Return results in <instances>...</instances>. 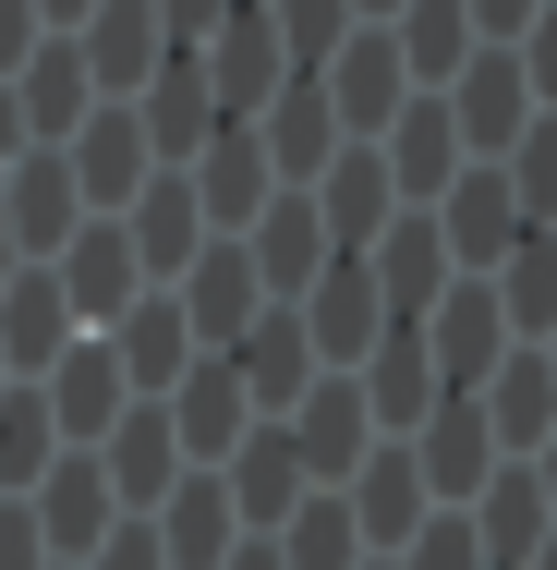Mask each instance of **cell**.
Here are the masks:
<instances>
[{
  "label": "cell",
  "mask_w": 557,
  "mask_h": 570,
  "mask_svg": "<svg viewBox=\"0 0 557 570\" xmlns=\"http://www.w3.org/2000/svg\"><path fill=\"white\" fill-rule=\"evenodd\" d=\"M388 49H400V73H412V98H437L485 37H473V12H460V0H400V12H388Z\"/></svg>",
  "instance_id": "33"
},
{
  "label": "cell",
  "mask_w": 557,
  "mask_h": 570,
  "mask_svg": "<svg viewBox=\"0 0 557 570\" xmlns=\"http://www.w3.org/2000/svg\"><path fill=\"white\" fill-rule=\"evenodd\" d=\"M195 61H207V98H219V121H255L279 86H291V61H279V37H267V0H230L219 37H207Z\"/></svg>",
  "instance_id": "10"
},
{
  "label": "cell",
  "mask_w": 557,
  "mask_h": 570,
  "mask_svg": "<svg viewBox=\"0 0 557 570\" xmlns=\"http://www.w3.org/2000/svg\"><path fill=\"white\" fill-rule=\"evenodd\" d=\"M219 485H230V522H242V534H279V522H291V510L316 498V485H304V461H291V438H279V425H255V438H242V450L219 461Z\"/></svg>",
  "instance_id": "29"
},
{
  "label": "cell",
  "mask_w": 557,
  "mask_h": 570,
  "mask_svg": "<svg viewBox=\"0 0 557 570\" xmlns=\"http://www.w3.org/2000/svg\"><path fill=\"white\" fill-rule=\"evenodd\" d=\"M328 110H339V146H376L388 121H400V98H412V73H400V49H388V24H351L328 49Z\"/></svg>",
  "instance_id": "4"
},
{
  "label": "cell",
  "mask_w": 557,
  "mask_h": 570,
  "mask_svg": "<svg viewBox=\"0 0 557 570\" xmlns=\"http://www.w3.org/2000/svg\"><path fill=\"white\" fill-rule=\"evenodd\" d=\"M388 12H400V0H351V24H388Z\"/></svg>",
  "instance_id": "46"
},
{
  "label": "cell",
  "mask_w": 557,
  "mask_h": 570,
  "mask_svg": "<svg viewBox=\"0 0 557 570\" xmlns=\"http://www.w3.org/2000/svg\"><path fill=\"white\" fill-rule=\"evenodd\" d=\"M49 461H61V425H49L37 376H12V389H0V498H24Z\"/></svg>",
  "instance_id": "35"
},
{
  "label": "cell",
  "mask_w": 557,
  "mask_h": 570,
  "mask_svg": "<svg viewBox=\"0 0 557 570\" xmlns=\"http://www.w3.org/2000/svg\"><path fill=\"white\" fill-rule=\"evenodd\" d=\"M521 570H557V534H546V547H534V559H521Z\"/></svg>",
  "instance_id": "47"
},
{
  "label": "cell",
  "mask_w": 557,
  "mask_h": 570,
  "mask_svg": "<svg viewBox=\"0 0 557 570\" xmlns=\"http://www.w3.org/2000/svg\"><path fill=\"white\" fill-rule=\"evenodd\" d=\"M24 158V110H12V86H0V170Z\"/></svg>",
  "instance_id": "44"
},
{
  "label": "cell",
  "mask_w": 557,
  "mask_h": 570,
  "mask_svg": "<svg viewBox=\"0 0 557 570\" xmlns=\"http://www.w3.org/2000/svg\"><path fill=\"white\" fill-rule=\"evenodd\" d=\"M400 450H412V473H425V498H437V510H473V498H485V473H497V438H485V413H473L460 389H448Z\"/></svg>",
  "instance_id": "14"
},
{
  "label": "cell",
  "mask_w": 557,
  "mask_h": 570,
  "mask_svg": "<svg viewBox=\"0 0 557 570\" xmlns=\"http://www.w3.org/2000/svg\"><path fill=\"white\" fill-rule=\"evenodd\" d=\"M182 183H195V207H207V230H219V243H242V230H255V207L279 195V183H267L255 121H219V134H207V158H195Z\"/></svg>",
  "instance_id": "22"
},
{
  "label": "cell",
  "mask_w": 557,
  "mask_h": 570,
  "mask_svg": "<svg viewBox=\"0 0 557 570\" xmlns=\"http://www.w3.org/2000/svg\"><path fill=\"white\" fill-rule=\"evenodd\" d=\"M37 37H49V24H37V0H0V86L24 73V49H37Z\"/></svg>",
  "instance_id": "42"
},
{
  "label": "cell",
  "mask_w": 557,
  "mask_h": 570,
  "mask_svg": "<svg viewBox=\"0 0 557 570\" xmlns=\"http://www.w3.org/2000/svg\"><path fill=\"white\" fill-rule=\"evenodd\" d=\"M98 473H110V498H121V522H146L170 485H182V438H170V413L158 401H133L110 438H98Z\"/></svg>",
  "instance_id": "21"
},
{
  "label": "cell",
  "mask_w": 557,
  "mask_h": 570,
  "mask_svg": "<svg viewBox=\"0 0 557 570\" xmlns=\"http://www.w3.org/2000/svg\"><path fill=\"white\" fill-rule=\"evenodd\" d=\"M86 12H98V0H37V24H49V37H73Z\"/></svg>",
  "instance_id": "43"
},
{
  "label": "cell",
  "mask_w": 557,
  "mask_h": 570,
  "mask_svg": "<svg viewBox=\"0 0 557 570\" xmlns=\"http://www.w3.org/2000/svg\"><path fill=\"white\" fill-rule=\"evenodd\" d=\"M497 170H509L521 219H534V230H557V110H534V134H521V146H509Z\"/></svg>",
  "instance_id": "37"
},
{
  "label": "cell",
  "mask_w": 557,
  "mask_h": 570,
  "mask_svg": "<svg viewBox=\"0 0 557 570\" xmlns=\"http://www.w3.org/2000/svg\"><path fill=\"white\" fill-rule=\"evenodd\" d=\"M0 570H49V534H37L24 498H0Z\"/></svg>",
  "instance_id": "40"
},
{
  "label": "cell",
  "mask_w": 557,
  "mask_h": 570,
  "mask_svg": "<svg viewBox=\"0 0 557 570\" xmlns=\"http://www.w3.org/2000/svg\"><path fill=\"white\" fill-rule=\"evenodd\" d=\"M291 316H304V341H316L328 376H351L364 352L388 341V304H376V267H364V255H328V267H316V292H304Z\"/></svg>",
  "instance_id": "7"
},
{
  "label": "cell",
  "mask_w": 557,
  "mask_h": 570,
  "mask_svg": "<svg viewBox=\"0 0 557 570\" xmlns=\"http://www.w3.org/2000/svg\"><path fill=\"white\" fill-rule=\"evenodd\" d=\"M485 292H497V316H509V341L534 352L557 328V230H521L497 267H485Z\"/></svg>",
  "instance_id": "34"
},
{
  "label": "cell",
  "mask_w": 557,
  "mask_h": 570,
  "mask_svg": "<svg viewBox=\"0 0 557 570\" xmlns=\"http://www.w3.org/2000/svg\"><path fill=\"white\" fill-rule=\"evenodd\" d=\"M425 219H437V243H448V267H460V279H485V267H497V255H509V243H521V195H509V170H497V158H473V170H460V183H448L437 207H425Z\"/></svg>",
  "instance_id": "5"
},
{
  "label": "cell",
  "mask_w": 557,
  "mask_h": 570,
  "mask_svg": "<svg viewBox=\"0 0 557 570\" xmlns=\"http://www.w3.org/2000/svg\"><path fill=\"white\" fill-rule=\"evenodd\" d=\"M279 438H291V461H304V485H351L364 450H376V413H364L351 376H316V389L279 413Z\"/></svg>",
  "instance_id": "8"
},
{
  "label": "cell",
  "mask_w": 557,
  "mask_h": 570,
  "mask_svg": "<svg viewBox=\"0 0 557 570\" xmlns=\"http://www.w3.org/2000/svg\"><path fill=\"white\" fill-rule=\"evenodd\" d=\"M304 195H316V219H328V243H339V255H364L376 230L400 219V183H388V158H376V146H339V158L304 183Z\"/></svg>",
  "instance_id": "25"
},
{
  "label": "cell",
  "mask_w": 557,
  "mask_h": 570,
  "mask_svg": "<svg viewBox=\"0 0 557 570\" xmlns=\"http://www.w3.org/2000/svg\"><path fill=\"white\" fill-rule=\"evenodd\" d=\"M0 230H12V255H24V267H49V255L86 230V195H73L61 146H24V158L0 170Z\"/></svg>",
  "instance_id": "9"
},
{
  "label": "cell",
  "mask_w": 557,
  "mask_h": 570,
  "mask_svg": "<svg viewBox=\"0 0 557 570\" xmlns=\"http://www.w3.org/2000/svg\"><path fill=\"white\" fill-rule=\"evenodd\" d=\"M133 121H146V158H158V170H195V158H207V134H219L207 61H195V49H170V61L133 86Z\"/></svg>",
  "instance_id": "11"
},
{
  "label": "cell",
  "mask_w": 557,
  "mask_h": 570,
  "mask_svg": "<svg viewBox=\"0 0 557 570\" xmlns=\"http://www.w3.org/2000/svg\"><path fill=\"white\" fill-rule=\"evenodd\" d=\"M170 304H182V328H195V352H230L255 316H267V279H255V255L242 243H207L182 279H170Z\"/></svg>",
  "instance_id": "13"
},
{
  "label": "cell",
  "mask_w": 557,
  "mask_h": 570,
  "mask_svg": "<svg viewBox=\"0 0 557 570\" xmlns=\"http://www.w3.org/2000/svg\"><path fill=\"white\" fill-rule=\"evenodd\" d=\"M437 98H448V134H460V158H509V146L534 134V86H521V61H509V49H473V61L448 73Z\"/></svg>",
  "instance_id": "3"
},
{
  "label": "cell",
  "mask_w": 557,
  "mask_h": 570,
  "mask_svg": "<svg viewBox=\"0 0 557 570\" xmlns=\"http://www.w3.org/2000/svg\"><path fill=\"white\" fill-rule=\"evenodd\" d=\"M37 401H49V425H61V450H98L121 413H133V389H121V364H110V341H73L49 376H37Z\"/></svg>",
  "instance_id": "19"
},
{
  "label": "cell",
  "mask_w": 557,
  "mask_h": 570,
  "mask_svg": "<svg viewBox=\"0 0 557 570\" xmlns=\"http://www.w3.org/2000/svg\"><path fill=\"white\" fill-rule=\"evenodd\" d=\"M12 110H24V146H73L86 110H98L86 49H73V37H37V49H24V73H12Z\"/></svg>",
  "instance_id": "23"
},
{
  "label": "cell",
  "mask_w": 557,
  "mask_h": 570,
  "mask_svg": "<svg viewBox=\"0 0 557 570\" xmlns=\"http://www.w3.org/2000/svg\"><path fill=\"white\" fill-rule=\"evenodd\" d=\"M98 341H110V364H121V389H133V401H170V389H182V364H195V328H182V304H170V292H146V304H133L121 328H98Z\"/></svg>",
  "instance_id": "31"
},
{
  "label": "cell",
  "mask_w": 557,
  "mask_h": 570,
  "mask_svg": "<svg viewBox=\"0 0 557 570\" xmlns=\"http://www.w3.org/2000/svg\"><path fill=\"white\" fill-rule=\"evenodd\" d=\"M61 170H73V195H86V219H121L146 183H158V158H146V121H133V98H98L86 110V134L61 146Z\"/></svg>",
  "instance_id": "1"
},
{
  "label": "cell",
  "mask_w": 557,
  "mask_h": 570,
  "mask_svg": "<svg viewBox=\"0 0 557 570\" xmlns=\"http://www.w3.org/2000/svg\"><path fill=\"white\" fill-rule=\"evenodd\" d=\"M534 352H546V376H557V328H546V341H534Z\"/></svg>",
  "instance_id": "48"
},
{
  "label": "cell",
  "mask_w": 557,
  "mask_h": 570,
  "mask_svg": "<svg viewBox=\"0 0 557 570\" xmlns=\"http://www.w3.org/2000/svg\"><path fill=\"white\" fill-rule=\"evenodd\" d=\"M73 341H86V328H73L61 279H49V267H12V279H0V364H12V376H49Z\"/></svg>",
  "instance_id": "28"
},
{
  "label": "cell",
  "mask_w": 557,
  "mask_h": 570,
  "mask_svg": "<svg viewBox=\"0 0 557 570\" xmlns=\"http://www.w3.org/2000/svg\"><path fill=\"white\" fill-rule=\"evenodd\" d=\"M219 364L242 376V401H255V425H279V413H291V401H304V389L328 376V364H316V341H304V316H291V304H267V316H255V328H242V341H230Z\"/></svg>",
  "instance_id": "12"
},
{
  "label": "cell",
  "mask_w": 557,
  "mask_h": 570,
  "mask_svg": "<svg viewBox=\"0 0 557 570\" xmlns=\"http://www.w3.org/2000/svg\"><path fill=\"white\" fill-rule=\"evenodd\" d=\"M121 243H133L146 292H170V279H182V267H195V255H207L219 230H207V207H195V183H182V170H158V183H146V195L121 207Z\"/></svg>",
  "instance_id": "15"
},
{
  "label": "cell",
  "mask_w": 557,
  "mask_h": 570,
  "mask_svg": "<svg viewBox=\"0 0 557 570\" xmlns=\"http://www.w3.org/2000/svg\"><path fill=\"white\" fill-rule=\"evenodd\" d=\"M509 352H521V341H509V316H497V292H485V279H448L437 304H425V364H437V389L473 401Z\"/></svg>",
  "instance_id": "2"
},
{
  "label": "cell",
  "mask_w": 557,
  "mask_h": 570,
  "mask_svg": "<svg viewBox=\"0 0 557 570\" xmlns=\"http://www.w3.org/2000/svg\"><path fill=\"white\" fill-rule=\"evenodd\" d=\"M267 37L291 73H328V49L351 37V0H267Z\"/></svg>",
  "instance_id": "36"
},
{
  "label": "cell",
  "mask_w": 557,
  "mask_h": 570,
  "mask_svg": "<svg viewBox=\"0 0 557 570\" xmlns=\"http://www.w3.org/2000/svg\"><path fill=\"white\" fill-rule=\"evenodd\" d=\"M146 522H158V559H170V570H219L230 547H242V522H230V485H219V473H182Z\"/></svg>",
  "instance_id": "32"
},
{
  "label": "cell",
  "mask_w": 557,
  "mask_h": 570,
  "mask_svg": "<svg viewBox=\"0 0 557 570\" xmlns=\"http://www.w3.org/2000/svg\"><path fill=\"white\" fill-rule=\"evenodd\" d=\"M49 279H61V304H73V328H86V341H98V328H121V316L146 304V267H133L121 219H86L61 255H49Z\"/></svg>",
  "instance_id": "6"
},
{
  "label": "cell",
  "mask_w": 557,
  "mask_h": 570,
  "mask_svg": "<svg viewBox=\"0 0 557 570\" xmlns=\"http://www.w3.org/2000/svg\"><path fill=\"white\" fill-rule=\"evenodd\" d=\"M473 413H485L497 461H534V450L557 438V376H546V352H509V364L473 389Z\"/></svg>",
  "instance_id": "30"
},
{
  "label": "cell",
  "mask_w": 557,
  "mask_h": 570,
  "mask_svg": "<svg viewBox=\"0 0 557 570\" xmlns=\"http://www.w3.org/2000/svg\"><path fill=\"white\" fill-rule=\"evenodd\" d=\"M242 255H255L267 304H304V292H316V267H328L339 243H328V219H316V195H267L255 230H242Z\"/></svg>",
  "instance_id": "18"
},
{
  "label": "cell",
  "mask_w": 557,
  "mask_h": 570,
  "mask_svg": "<svg viewBox=\"0 0 557 570\" xmlns=\"http://www.w3.org/2000/svg\"><path fill=\"white\" fill-rule=\"evenodd\" d=\"M0 389H12V364H0Z\"/></svg>",
  "instance_id": "49"
},
{
  "label": "cell",
  "mask_w": 557,
  "mask_h": 570,
  "mask_svg": "<svg viewBox=\"0 0 557 570\" xmlns=\"http://www.w3.org/2000/svg\"><path fill=\"white\" fill-rule=\"evenodd\" d=\"M534 485H546V510H557V438H546V450H534Z\"/></svg>",
  "instance_id": "45"
},
{
  "label": "cell",
  "mask_w": 557,
  "mask_h": 570,
  "mask_svg": "<svg viewBox=\"0 0 557 570\" xmlns=\"http://www.w3.org/2000/svg\"><path fill=\"white\" fill-rule=\"evenodd\" d=\"M351 389H364V413H376V438H412L425 413H437V364H425V328H388V341L351 364Z\"/></svg>",
  "instance_id": "26"
},
{
  "label": "cell",
  "mask_w": 557,
  "mask_h": 570,
  "mask_svg": "<svg viewBox=\"0 0 557 570\" xmlns=\"http://www.w3.org/2000/svg\"><path fill=\"white\" fill-rule=\"evenodd\" d=\"M509 61H521V86H534V110H557V0L509 37Z\"/></svg>",
  "instance_id": "39"
},
{
  "label": "cell",
  "mask_w": 557,
  "mask_h": 570,
  "mask_svg": "<svg viewBox=\"0 0 557 570\" xmlns=\"http://www.w3.org/2000/svg\"><path fill=\"white\" fill-rule=\"evenodd\" d=\"M255 146H267V183H279V195H304V183L339 158V110H328V86H316V73H291V86L255 110Z\"/></svg>",
  "instance_id": "17"
},
{
  "label": "cell",
  "mask_w": 557,
  "mask_h": 570,
  "mask_svg": "<svg viewBox=\"0 0 557 570\" xmlns=\"http://www.w3.org/2000/svg\"><path fill=\"white\" fill-rule=\"evenodd\" d=\"M460 522H473L485 570H521V559L557 534V510H546V485H534V461H497V473H485V498H473Z\"/></svg>",
  "instance_id": "27"
},
{
  "label": "cell",
  "mask_w": 557,
  "mask_h": 570,
  "mask_svg": "<svg viewBox=\"0 0 557 570\" xmlns=\"http://www.w3.org/2000/svg\"><path fill=\"white\" fill-rule=\"evenodd\" d=\"M400 570H485V547H473V522H460V510H437V522L400 547Z\"/></svg>",
  "instance_id": "38"
},
{
  "label": "cell",
  "mask_w": 557,
  "mask_h": 570,
  "mask_svg": "<svg viewBox=\"0 0 557 570\" xmlns=\"http://www.w3.org/2000/svg\"><path fill=\"white\" fill-rule=\"evenodd\" d=\"M460 12H473V37H485V49H509V37H521L546 0H460Z\"/></svg>",
  "instance_id": "41"
},
{
  "label": "cell",
  "mask_w": 557,
  "mask_h": 570,
  "mask_svg": "<svg viewBox=\"0 0 557 570\" xmlns=\"http://www.w3.org/2000/svg\"><path fill=\"white\" fill-rule=\"evenodd\" d=\"M364 267H376V304H388V328H425V304H437L448 279H460L425 207H400V219L376 230V243H364Z\"/></svg>",
  "instance_id": "16"
},
{
  "label": "cell",
  "mask_w": 557,
  "mask_h": 570,
  "mask_svg": "<svg viewBox=\"0 0 557 570\" xmlns=\"http://www.w3.org/2000/svg\"><path fill=\"white\" fill-rule=\"evenodd\" d=\"M376 158H388V183H400V207H437L448 183L473 170V158H460V134H448V98H400V121L376 134Z\"/></svg>",
  "instance_id": "24"
},
{
  "label": "cell",
  "mask_w": 557,
  "mask_h": 570,
  "mask_svg": "<svg viewBox=\"0 0 557 570\" xmlns=\"http://www.w3.org/2000/svg\"><path fill=\"white\" fill-rule=\"evenodd\" d=\"M73 49H86V86H98V98H133V86L170 61V24H158V0H98V12L73 24Z\"/></svg>",
  "instance_id": "20"
}]
</instances>
